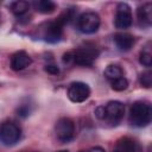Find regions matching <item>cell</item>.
I'll return each instance as SVG.
<instances>
[{
  "instance_id": "obj_9",
  "label": "cell",
  "mask_w": 152,
  "mask_h": 152,
  "mask_svg": "<svg viewBox=\"0 0 152 152\" xmlns=\"http://www.w3.org/2000/svg\"><path fill=\"white\" fill-rule=\"evenodd\" d=\"M104 108V119L110 125H118L125 114V106L120 101H109Z\"/></svg>"
},
{
  "instance_id": "obj_8",
  "label": "cell",
  "mask_w": 152,
  "mask_h": 152,
  "mask_svg": "<svg viewBox=\"0 0 152 152\" xmlns=\"http://www.w3.org/2000/svg\"><path fill=\"white\" fill-rule=\"evenodd\" d=\"M66 94L71 102L82 103L90 96V88L84 82H72L69 86Z\"/></svg>"
},
{
  "instance_id": "obj_14",
  "label": "cell",
  "mask_w": 152,
  "mask_h": 152,
  "mask_svg": "<svg viewBox=\"0 0 152 152\" xmlns=\"http://www.w3.org/2000/svg\"><path fill=\"white\" fill-rule=\"evenodd\" d=\"M33 7L39 13L50 14L56 10V4L51 0H38V1H33Z\"/></svg>"
},
{
  "instance_id": "obj_15",
  "label": "cell",
  "mask_w": 152,
  "mask_h": 152,
  "mask_svg": "<svg viewBox=\"0 0 152 152\" xmlns=\"http://www.w3.org/2000/svg\"><path fill=\"white\" fill-rule=\"evenodd\" d=\"M103 74H104V77L109 82H112V81H114V80H116L119 77H122L124 76V70L118 64H109L104 69V72Z\"/></svg>"
},
{
  "instance_id": "obj_4",
  "label": "cell",
  "mask_w": 152,
  "mask_h": 152,
  "mask_svg": "<svg viewBox=\"0 0 152 152\" xmlns=\"http://www.w3.org/2000/svg\"><path fill=\"white\" fill-rule=\"evenodd\" d=\"M63 27H64V25L56 18L55 20L42 24L38 28L40 30V37L43 40H45L50 44H55V43H58L62 40Z\"/></svg>"
},
{
  "instance_id": "obj_18",
  "label": "cell",
  "mask_w": 152,
  "mask_h": 152,
  "mask_svg": "<svg viewBox=\"0 0 152 152\" xmlns=\"http://www.w3.org/2000/svg\"><path fill=\"white\" fill-rule=\"evenodd\" d=\"M110 86H112V89L115 90V91H124L128 88V81L126 77H119L114 81L110 82Z\"/></svg>"
},
{
  "instance_id": "obj_23",
  "label": "cell",
  "mask_w": 152,
  "mask_h": 152,
  "mask_svg": "<svg viewBox=\"0 0 152 152\" xmlns=\"http://www.w3.org/2000/svg\"><path fill=\"white\" fill-rule=\"evenodd\" d=\"M87 152H106L104 148L100 147V146H95V147H91L89 150H87Z\"/></svg>"
},
{
  "instance_id": "obj_10",
  "label": "cell",
  "mask_w": 152,
  "mask_h": 152,
  "mask_svg": "<svg viewBox=\"0 0 152 152\" xmlns=\"http://www.w3.org/2000/svg\"><path fill=\"white\" fill-rule=\"evenodd\" d=\"M31 63H32L31 56L24 50H19L11 56V68L14 71L24 70L25 68L31 65Z\"/></svg>"
},
{
  "instance_id": "obj_19",
  "label": "cell",
  "mask_w": 152,
  "mask_h": 152,
  "mask_svg": "<svg viewBox=\"0 0 152 152\" xmlns=\"http://www.w3.org/2000/svg\"><path fill=\"white\" fill-rule=\"evenodd\" d=\"M139 82L144 88H147V89L151 88V86H152V72H151V70L144 71L139 77Z\"/></svg>"
},
{
  "instance_id": "obj_1",
  "label": "cell",
  "mask_w": 152,
  "mask_h": 152,
  "mask_svg": "<svg viewBox=\"0 0 152 152\" xmlns=\"http://www.w3.org/2000/svg\"><path fill=\"white\" fill-rule=\"evenodd\" d=\"M100 51L95 46H83L71 51H68L63 55V63L66 65H81V66H91L95 59L99 57Z\"/></svg>"
},
{
  "instance_id": "obj_22",
  "label": "cell",
  "mask_w": 152,
  "mask_h": 152,
  "mask_svg": "<svg viewBox=\"0 0 152 152\" xmlns=\"http://www.w3.org/2000/svg\"><path fill=\"white\" fill-rule=\"evenodd\" d=\"M95 115H96L100 120H103V119H104V108H103V106H100V107H97V108L95 109Z\"/></svg>"
},
{
  "instance_id": "obj_16",
  "label": "cell",
  "mask_w": 152,
  "mask_h": 152,
  "mask_svg": "<svg viewBox=\"0 0 152 152\" xmlns=\"http://www.w3.org/2000/svg\"><path fill=\"white\" fill-rule=\"evenodd\" d=\"M30 10V4L27 1H23V0H18L11 4V11L14 15L17 17H21L24 14H26Z\"/></svg>"
},
{
  "instance_id": "obj_3",
  "label": "cell",
  "mask_w": 152,
  "mask_h": 152,
  "mask_svg": "<svg viewBox=\"0 0 152 152\" xmlns=\"http://www.w3.org/2000/svg\"><path fill=\"white\" fill-rule=\"evenodd\" d=\"M21 137V128L12 120H6L0 124V142L5 146L15 145Z\"/></svg>"
},
{
  "instance_id": "obj_25",
  "label": "cell",
  "mask_w": 152,
  "mask_h": 152,
  "mask_svg": "<svg viewBox=\"0 0 152 152\" xmlns=\"http://www.w3.org/2000/svg\"><path fill=\"white\" fill-rule=\"evenodd\" d=\"M80 152H87V150H86V151H80Z\"/></svg>"
},
{
  "instance_id": "obj_11",
  "label": "cell",
  "mask_w": 152,
  "mask_h": 152,
  "mask_svg": "<svg viewBox=\"0 0 152 152\" xmlns=\"http://www.w3.org/2000/svg\"><path fill=\"white\" fill-rule=\"evenodd\" d=\"M114 44L115 46L120 50V51H128L133 48L134 43H135V38L133 37V34L127 33V32H118L114 34L113 37Z\"/></svg>"
},
{
  "instance_id": "obj_17",
  "label": "cell",
  "mask_w": 152,
  "mask_h": 152,
  "mask_svg": "<svg viewBox=\"0 0 152 152\" xmlns=\"http://www.w3.org/2000/svg\"><path fill=\"white\" fill-rule=\"evenodd\" d=\"M139 62L146 68H150L152 65V52H151V42H148L139 55Z\"/></svg>"
},
{
  "instance_id": "obj_2",
  "label": "cell",
  "mask_w": 152,
  "mask_h": 152,
  "mask_svg": "<svg viewBox=\"0 0 152 152\" xmlns=\"http://www.w3.org/2000/svg\"><path fill=\"white\" fill-rule=\"evenodd\" d=\"M152 119V109L148 102L146 101H135L129 108L128 120L132 126L135 127H146Z\"/></svg>"
},
{
  "instance_id": "obj_7",
  "label": "cell",
  "mask_w": 152,
  "mask_h": 152,
  "mask_svg": "<svg viewBox=\"0 0 152 152\" xmlns=\"http://www.w3.org/2000/svg\"><path fill=\"white\" fill-rule=\"evenodd\" d=\"M133 23L131 6L126 2H120L116 6V12L114 17V25L116 28L125 30L128 28Z\"/></svg>"
},
{
  "instance_id": "obj_24",
  "label": "cell",
  "mask_w": 152,
  "mask_h": 152,
  "mask_svg": "<svg viewBox=\"0 0 152 152\" xmlns=\"http://www.w3.org/2000/svg\"><path fill=\"white\" fill-rule=\"evenodd\" d=\"M57 152H68V151H65V150H62V151H57Z\"/></svg>"
},
{
  "instance_id": "obj_13",
  "label": "cell",
  "mask_w": 152,
  "mask_h": 152,
  "mask_svg": "<svg viewBox=\"0 0 152 152\" xmlns=\"http://www.w3.org/2000/svg\"><path fill=\"white\" fill-rule=\"evenodd\" d=\"M137 17L138 21L141 26L148 27L152 24V4L151 2H144L140 5L137 10Z\"/></svg>"
},
{
  "instance_id": "obj_21",
  "label": "cell",
  "mask_w": 152,
  "mask_h": 152,
  "mask_svg": "<svg viewBox=\"0 0 152 152\" xmlns=\"http://www.w3.org/2000/svg\"><path fill=\"white\" fill-rule=\"evenodd\" d=\"M44 70H45L46 72L51 74V75H57V74L59 72V68H58L56 64H46L45 68H44Z\"/></svg>"
},
{
  "instance_id": "obj_6",
  "label": "cell",
  "mask_w": 152,
  "mask_h": 152,
  "mask_svg": "<svg viewBox=\"0 0 152 152\" xmlns=\"http://www.w3.org/2000/svg\"><path fill=\"white\" fill-rule=\"evenodd\" d=\"M55 133L59 141L69 142L75 137V124L69 118H61L55 125Z\"/></svg>"
},
{
  "instance_id": "obj_12",
  "label": "cell",
  "mask_w": 152,
  "mask_h": 152,
  "mask_svg": "<svg viewBox=\"0 0 152 152\" xmlns=\"http://www.w3.org/2000/svg\"><path fill=\"white\" fill-rule=\"evenodd\" d=\"M113 152H142L140 145L131 138H121L116 141Z\"/></svg>"
},
{
  "instance_id": "obj_20",
  "label": "cell",
  "mask_w": 152,
  "mask_h": 152,
  "mask_svg": "<svg viewBox=\"0 0 152 152\" xmlns=\"http://www.w3.org/2000/svg\"><path fill=\"white\" fill-rule=\"evenodd\" d=\"M30 113H31V109H30V106H27V104H21V106H19L17 108V114L19 116H21V118L28 116Z\"/></svg>"
},
{
  "instance_id": "obj_5",
  "label": "cell",
  "mask_w": 152,
  "mask_h": 152,
  "mask_svg": "<svg viewBox=\"0 0 152 152\" xmlns=\"http://www.w3.org/2000/svg\"><path fill=\"white\" fill-rule=\"evenodd\" d=\"M100 24H101L100 15L91 11L84 12L77 18V27L82 33L86 34L95 33L99 30Z\"/></svg>"
}]
</instances>
